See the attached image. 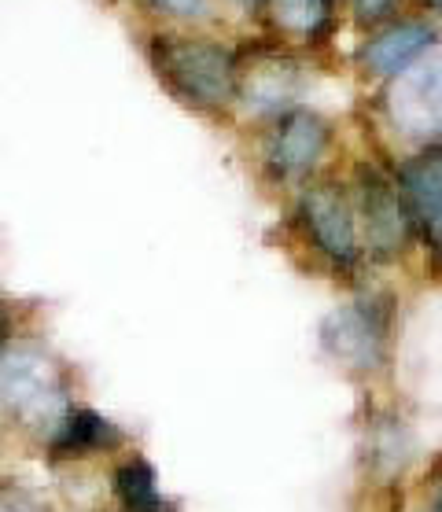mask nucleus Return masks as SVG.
I'll return each mask as SVG.
<instances>
[{
	"label": "nucleus",
	"mask_w": 442,
	"mask_h": 512,
	"mask_svg": "<svg viewBox=\"0 0 442 512\" xmlns=\"http://www.w3.org/2000/svg\"><path fill=\"white\" fill-rule=\"evenodd\" d=\"M152 67L159 82L192 107H225L236 100L240 59L210 37H152Z\"/></svg>",
	"instance_id": "obj_1"
},
{
	"label": "nucleus",
	"mask_w": 442,
	"mask_h": 512,
	"mask_svg": "<svg viewBox=\"0 0 442 512\" xmlns=\"http://www.w3.org/2000/svg\"><path fill=\"white\" fill-rule=\"evenodd\" d=\"M0 398L26 428L52 431L70 413V384L56 358L37 347H12L0 358Z\"/></svg>",
	"instance_id": "obj_2"
},
{
	"label": "nucleus",
	"mask_w": 442,
	"mask_h": 512,
	"mask_svg": "<svg viewBox=\"0 0 442 512\" xmlns=\"http://www.w3.org/2000/svg\"><path fill=\"white\" fill-rule=\"evenodd\" d=\"M358 210H361V229H365V251L376 262H395L413 244V207H409L406 192L398 181L373 163L358 166Z\"/></svg>",
	"instance_id": "obj_3"
},
{
	"label": "nucleus",
	"mask_w": 442,
	"mask_h": 512,
	"mask_svg": "<svg viewBox=\"0 0 442 512\" xmlns=\"http://www.w3.org/2000/svg\"><path fill=\"white\" fill-rule=\"evenodd\" d=\"M299 222H303L310 244L336 269L358 266V218H354L350 199L339 192V185H332V181L306 185L299 196Z\"/></svg>",
	"instance_id": "obj_4"
},
{
	"label": "nucleus",
	"mask_w": 442,
	"mask_h": 512,
	"mask_svg": "<svg viewBox=\"0 0 442 512\" xmlns=\"http://www.w3.org/2000/svg\"><path fill=\"white\" fill-rule=\"evenodd\" d=\"M328 148V122L306 107H288L284 115H277L273 129L266 137V166L284 181L306 177Z\"/></svg>",
	"instance_id": "obj_5"
},
{
	"label": "nucleus",
	"mask_w": 442,
	"mask_h": 512,
	"mask_svg": "<svg viewBox=\"0 0 442 512\" xmlns=\"http://www.w3.org/2000/svg\"><path fill=\"white\" fill-rule=\"evenodd\" d=\"M387 325L384 317L376 314L373 306L354 303L343 306V310H332L321 325V343L336 361H343L347 369H358V373H369L384 361L387 347Z\"/></svg>",
	"instance_id": "obj_6"
},
{
	"label": "nucleus",
	"mask_w": 442,
	"mask_h": 512,
	"mask_svg": "<svg viewBox=\"0 0 442 512\" xmlns=\"http://www.w3.org/2000/svg\"><path fill=\"white\" fill-rule=\"evenodd\" d=\"M391 118L409 137L442 140V59L406 70L391 89Z\"/></svg>",
	"instance_id": "obj_7"
},
{
	"label": "nucleus",
	"mask_w": 442,
	"mask_h": 512,
	"mask_svg": "<svg viewBox=\"0 0 442 512\" xmlns=\"http://www.w3.org/2000/svg\"><path fill=\"white\" fill-rule=\"evenodd\" d=\"M295 93H299V67L288 56H280L277 48H262L247 63H240L236 96H244L247 107L280 115V107H288Z\"/></svg>",
	"instance_id": "obj_8"
},
{
	"label": "nucleus",
	"mask_w": 442,
	"mask_h": 512,
	"mask_svg": "<svg viewBox=\"0 0 442 512\" xmlns=\"http://www.w3.org/2000/svg\"><path fill=\"white\" fill-rule=\"evenodd\" d=\"M435 45V30L428 23H391L387 30L373 34L361 48V67L380 78H402L428 48Z\"/></svg>",
	"instance_id": "obj_9"
},
{
	"label": "nucleus",
	"mask_w": 442,
	"mask_h": 512,
	"mask_svg": "<svg viewBox=\"0 0 442 512\" xmlns=\"http://www.w3.org/2000/svg\"><path fill=\"white\" fill-rule=\"evenodd\" d=\"M122 443V431L104 420L96 409L85 406H70V413L59 420V428L48 435V450L56 461H67V457H93L100 450H111V446Z\"/></svg>",
	"instance_id": "obj_10"
},
{
	"label": "nucleus",
	"mask_w": 442,
	"mask_h": 512,
	"mask_svg": "<svg viewBox=\"0 0 442 512\" xmlns=\"http://www.w3.org/2000/svg\"><path fill=\"white\" fill-rule=\"evenodd\" d=\"M266 12L280 34L317 41L332 30L336 0H266Z\"/></svg>",
	"instance_id": "obj_11"
},
{
	"label": "nucleus",
	"mask_w": 442,
	"mask_h": 512,
	"mask_svg": "<svg viewBox=\"0 0 442 512\" xmlns=\"http://www.w3.org/2000/svg\"><path fill=\"white\" fill-rule=\"evenodd\" d=\"M398 188L406 192L409 207H428L442 199V140H431L428 148L398 166Z\"/></svg>",
	"instance_id": "obj_12"
},
{
	"label": "nucleus",
	"mask_w": 442,
	"mask_h": 512,
	"mask_svg": "<svg viewBox=\"0 0 442 512\" xmlns=\"http://www.w3.org/2000/svg\"><path fill=\"white\" fill-rule=\"evenodd\" d=\"M115 498L126 512H163L155 468L144 457H129L115 472Z\"/></svg>",
	"instance_id": "obj_13"
},
{
	"label": "nucleus",
	"mask_w": 442,
	"mask_h": 512,
	"mask_svg": "<svg viewBox=\"0 0 442 512\" xmlns=\"http://www.w3.org/2000/svg\"><path fill=\"white\" fill-rule=\"evenodd\" d=\"M413 218H417L420 229H424V240L431 244V251L442 258V199L439 203H428V207H417Z\"/></svg>",
	"instance_id": "obj_14"
},
{
	"label": "nucleus",
	"mask_w": 442,
	"mask_h": 512,
	"mask_svg": "<svg viewBox=\"0 0 442 512\" xmlns=\"http://www.w3.org/2000/svg\"><path fill=\"white\" fill-rule=\"evenodd\" d=\"M152 8L163 15H174V19H203L207 0H152Z\"/></svg>",
	"instance_id": "obj_15"
},
{
	"label": "nucleus",
	"mask_w": 442,
	"mask_h": 512,
	"mask_svg": "<svg viewBox=\"0 0 442 512\" xmlns=\"http://www.w3.org/2000/svg\"><path fill=\"white\" fill-rule=\"evenodd\" d=\"M354 8H358V19H384L395 8V0H354Z\"/></svg>",
	"instance_id": "obj_16"
},
{
	"label": "nucleus",
	"mask_w": 442,
	"mask_h": 512,
	"mask_svg": "<svg viewBox=\"0 0 442 512\" xmlns=\"http://www.w3.org/2000/svg\"><path fill=\"white\" fill-rule=\"evenodd\" d=\"M8 339H12V310L0 295V347H8Z\"/></svg>",
	"instance_id": "obj_17"
},
{
	"label": "nucleus",
	"mask_w": 442,
	"mask_h": 512,
	"mask_svg": "<svg viewBox=\"0 0 442 512\" xmlns=\"http://www.w3.org/2000/svg\"><path fill=\"white\" fill-rule=\"evenodd\" d=\"M233 4H240V8H247V12H251V8H262L266 0H233Z\"/></svg>",
	"instance_id": "obj_18"
},
{
	"label": "nucleus",
	"mask_w": 442,
	"mask_h": 512,
	"mask_svg": "<svg viewBox=\"0 0 442 512\" xmlns=\"http://www.w3.org/2000/svg\"><path fill=\"white\" fill-rule=\"evenodd\" d=\"M428 4H431V12H439V15H442V0H428Z\"/></svg>",
	"instance_id": "obj_19"
},
{
	"label": "nucleus",
	"mask_w": 442,
	"mask_h": 512,
	"mask_svg": "<svg viewBox=\"0 0 442 512\" xmlns=\"http://www.w3.org/2000/svg\"><path fill=\"white\" fill-rule=\"evenodd\" d=\"M435 512H442V490H439V498H435Z\"/></svg>",
	"instance_id": "obj_20"
}]
</instances>
